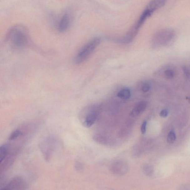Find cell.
I'll return each mask as SVG.
<instances>
[{
	"label": "cell",
	"instance_id": "obj_8",
	"mask_svg": "<svg viewBox=\"0 0 190 190\" xmlns=\"http://www.w3.org/2000/svg\"><path fill=\"white\" fill-rule=\"evenodd\" d=\"M98 118L96 112H92L87 115L83 122V125L86 128H90L93 124Z\"/></svg>",
	"mask_w": 190,
	"mask_h": 190
},
{
	"label": "cell",
	"instance_id": "obj_13",
	"mask_svg": "<svg viewBox=\"0 0 190 190\" xmlns=\"http://www.w3.org/2000/svg\"><path fill=\"white\" fill-rule=\"evenodd\" d=\"M164 74L166 78L168 79L173 78L175 76V72L172 69H167L166 70Z\"/></svg>",
	"mask_w": 190,
	"mask_h": 190
},
{
	"label": "cell",
	"instance_id": "obj_2",
	"mask_svg": "<svg viewBox=\"0 0 190 190\" xmlns=\"http://www.w3.org/2000/svg\"><path fill=\"white\" fill-rule=\"evenodd\" d=\"M101 42V39L99 38H96L89 42L77 53L74 59L75 63L76 64H80L88 60L100 45Z\"/></svg>",
	"mask_w": 190,
	"mask_h": 190
},
{
	"label": "cell",
	"instance_id": "obj_19",
	"mask_svg": "<svg viewBox=\"0 0 190 190\" xmlns=\"http://www.w3.org/2000/svg\"><path fill=\"white\" fill-rule=\"evenodd\" d=\"M187 99L188 101L190 103V97H187Z\"/></svg>",
	"mask_w": 190,
	"mask_h": 190
},
{
	"label": "cell",
	"instance_id": "obj_12",
	"mask_svg": "<svg viewBox=\"0 0 190 190\" xmlns=\"http://www.w3.org/2000/svg\"><path fill=\"white\" fill-rule=\"evenodd\" d=\"M176 135L175 132L171 131L169 132L168 136L167 142L168 143H172L175 141Z\"/></svg>",
	"mask_w": 190,
	"mask_h": 190
},
{
	"label": "cell",
	"instance_id": "obj_1",
	"mask_svg": "<svg viewBox=\"0 0 190 190\" xmlns=\"http://www.w3.org/2000/svg\"><path fill=\"white\" fill-rule=\"evenodd\" d=\"M6 41L15 49H22L27 46L28 35L27 29L22 25H17L12 28L6 38Z\"/></svg>",
	"mask_w": 190,
	"mask_h": 190
},
{
	"label": "cell",
	"instance_id": "obj_17",
	"mask_svg": "<svg viewBox=\"0 0 190 190\" xmlns=\"http://www.w3.org/2000/svg\"><path fill=\"white\" fill-rule=\"evenodd\" d=\"M147 124V122L146 120H144L143 122H142L141 127V131L142 134H144L146 133Z\"/></svg>",
	"mask_w": 190,
	"mask_h": 190
},
{
	"label": "cell",
	"instance_id": "obj_4",
	"mask_svg": "<svg viewBox=\"0 0 190 190\" xmlns=\"http://www.w3.org/2000/svg\"><path fill=\"white\" fill-rule=\"evenodd\" d=\"M175 36V32L172 30H162L154 34L152 41L154 44L156 45H165L170 42L174 38Z\"/></svg>",
	"mask_w": 190,
	"mask_h": 190
},
{
	"label": "cell",
	"instance_id": "obj_18",
	"mask_svg": "<svg viewBox=\"0 0 190 190\" xmlns=\"http://www.w3.org/2000/svg\"><path fill=\"white\" fill-rule=\"evenodd\" d=\"M169 114V111L167 109H163L162 110L160 113V116L161 117L165 118L167 117Z\"/></svg>",
	"mask_w": 190,
	"mask_h": 190
},
{
	"label": "cell",
	"instance_id": "obj_7",
	"mask_svg": "<svg viewBox=\"0 0 190 190\" xmlns=\"http://www.w3.org/2000/svg\"><path fill=\"white\" fill-rule=\"evenodd\" d=\"M147 106L148 102H142L138 103L131 112L130 116L132 117H135L139 115L145 111Z\"/></svg>",
	"mask_w": 190,
	"mask_h": 190
},
{
	"label": "cell",
	"instance_id": "obj_16",
	"mask_svg": "<svg viewBox=\"0 0 190 190\" xmlns=\"http://www.w3.org/2000/svg\"><path fill=\"white\" fill-rule=\"evenodd\" d=\"M150 85L148 83H144L142 87V90L144 92H147L150 89Z\"/></svg>",
	"mask_w": 190,
	"mask_h": 190
},
{
	"label": "cell",
	"instance_id": "obj_9",
	"mask_svg": "<svg viewBox=\"0 0 190 190\" xmlns=\"http://www.w3.org/2000/svg\"><path fill=\"white\" fill-rule=\"evenodd\" d=\"M9 147L7 144H3L0 148V163H1L7 157L9 153Z\"/></svg>",
	"mask_w": 190,
	"mask_h": 190
},
{
	"label": "cell",
	"instance_id": "obj_11",
	"mask_svg": "<svg viewBox=\"0 0 190 190\" xmlns=\"http://www.w3.org/2000/svg\"><path fill=\"white\" fill-rule=\"evenodd\" d=\"M23 135V132L20 130L18 129L14 131L9 136V140H15L18 138L19 137L22 136Z\"/></svg>",
	"mask_w": 190,
	"mask_h": 190
},
{
	"label": "cell",
	"instance_id": "obj_10",
	"mask_svg": "<svg viewBox=\"0 0 190 190\" xmlns=\"http://www.w3.org/2000/svg\"><path fill=\"white\" fill-rule=\"evenodd\" d=\"M118 96L122 100L128 99L130 97V91L129 89L128 88L122 89L118 92Z\"/></svg>",
	"mask_w": 190,
	"mask_h": 190
},
{
	"label": "cell",
	"instance_id": "obj_14",
	"mask_svg": "<svg viewBox=\"0 0 190 190\" xmlns=\"http://www.w3.org/2000/svg\"><path fill=\"white\" fill-rule=\"evenodd\" d=\"M75 169L78 172H82L84 169V166L80 162H77L75 164Z\"/></svg>",
	"mask_w": 190,
	"mask_h": 190
},
{
	"label": "cell",
	"instance_id": "obj_6",
	"mask_svg": "<svg viewBox=\"0 0 190 190\" xmlns=\"http://www.w3.org/2000/svg\"><path fill=\"white\" fill-rule=\"evenodd\" d=\"M70 22V17L68 14L65 13L63 16L58 25V30L60 32H64L68 28Z\"/></svg>",
	"mask_w": 190,
	"mask_h": 190
},
{
	"label": "cell",
	"instance_id": "obj_15",
	"mask_svg": "<svg viewBox=\"0 0 190 190\" xmlns=\"http://www.w3.org/2000/svg\"><path fill=\"white\" fill-rule=\"evenodd\" d=\"M182 68L184 75H185L186 78L189 79L190 77V72L187 66H186L185 65H183L182 67Z\"/></svg>",
	"mask_w": 190,
	"mask_h": 190
},
{
	"label": "cell",
	"instance_id": "obj_3",
	"mask_svg": "<svg viewBox=\"0 0 190 190\" xmlns=\"http://www.w3.org/2000/svg\"><path fill=\"white\" fill-rule=\"evenodd\" d=\"M57 144L56 138L51 137L43 140L39 144V148L46 161L50 160L53 152L57 148Z\"/></svg>",
	"mask_w": 190,
	"mask_h": 190
},
{
	"label": "cell",
	"instance_id": "obj_5",
	"mask_svg": "<svg viewBox=\"0 0 190 190\" xmlns=\"http://www.w3.org/2000/svg\"><path fill=\"white\" fill-rule=\"evenodd\" d=\"M27 183L23 178L16 177L6 185L3 190H23L26 189Z\"/></svg>",
	"mask_w": 190,
	"mask_h": 190
}]
</instances>
